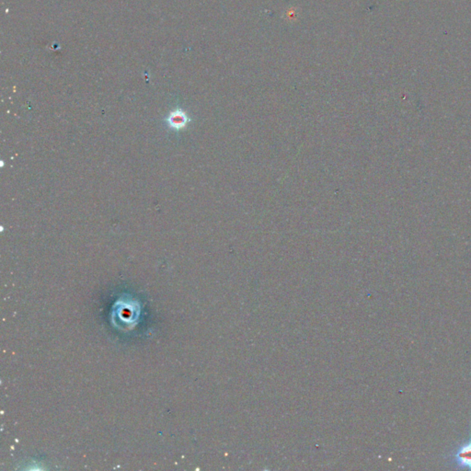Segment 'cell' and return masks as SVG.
<instances>
[{
    "instance_id": "1",
    "label": "cell",
    "mask_w": 471,
    "mask_h": 471,
    "mask_svg": "<svg viewBox=\"0 0 471 471\" xmlns=\"http://www.w3.org/2000/svg\"><path fill=\"white\" fill-rule=\"evenodd\" d=\"M449 463L458 470L471 471V437L460 444L449 455Z\"/></svg>"
},
{
    "instance_id": "2",
    "label": "cell",
    "mask_w": 471,
    "mask_h": 471,
    "mask_svg": "<svg viewBox=\"0 0 471 471\" xmlns=\"http://www.w3.org/2000/svg\"><path fill=\"white\" fill-rule=\"evenodd\" d=\"M187 121H188V119H187L186 114L180 110H176L168 115V125L171 128H174V129L184 127L187 123Z\"/></svg>"
}]
</instances>
